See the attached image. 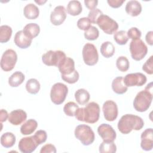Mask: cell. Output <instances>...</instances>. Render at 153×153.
Returning <instances> with one entry per match:
<instances>
[{
  "instance_id": "1",
  "label": "cell",
  "mask_w": 153,
  "mask_h": 153,
  "mask_svg": "<svg viewBox=\"0 0 153 153\" xmlns=\"http://www.w3.org/2000/svg\"><path fill=\"white\" fill-rule=\"evenodd\" d=\"M75 117L79 121L94 124L99 119V105L94 102H91L88 103L85 108H79L75 112Z\"/></svg>"
},
{
  "instance_id": "2",
  "label": "cell",
  "mask_w": 153,
  "mask_h": 153,
  "mask_svg": "<svg viewBox=\"0 0 153 153\" xmlns=\"http://www.w3.org/2000/svg\"><path fill=\"white\" fill-rule=\"evenodd\" d=\"M118 130L124 134L130 133L133 130H140L144 126V121L139 116L133 114L123 115L118 123Z\"/></svg>"
},
{
  "instance_id": "3",
  "label": "cell",
  "mask_w": 153,
  "mask_h": 153,
  "mask_svg": "<svg viewBox=\"0 0 153 153\" xmlns=\"http://www.w3.org/2000/svg\"><path fill=\"white\" fill-rule=\"evenodd\" d=\"M152 100V92L145 89L139 91L136 94L133 100V107L137 112H145L150 107Z\"/></svg>"
},
{
  "instance_id": "4",
  "label": "cell",
  "mask_w": 153,
  "mask_h": 153,
  "mask_svg": "<svg viewBox=\"0 0 153 153\" xmlns=\"http://www.w3.org/2000/svg\"><path fill=\"white\" fill-rule=\"evenodd\" d=\"M74 134L83 145L88 146L93 143L95 139L94 133L91 128L85 124H81L76 127Z\"/></svg>"
},
{
  "instance_id": "5",
  "label": "cell",
  "mask_w": 153,
  "mask_h": 153,
  "mask_svg": "<svg viewBox=\"0 0 153 153\" xmlns=\"http://www.w3.org/2000/svg\"><path fill=\"white\" fill-rule=\"evenodd\" d=\"M68 93L67 85L61 82L55 83L51 88L50 98L55 105H60L65 100Z\"/></svg>"
},
{
  "instance_id": "6",
  "label": "cell",
  "mask_w": 153,
  "mask_h": 153,
  "mask_svg": "<svg viewBox=\"0 0 153 153\" xmlns=\"http://www.w3.org/2000/svg\"><path fill=\"white\" fill-rule=\"evenodd\" d=\"M131 56L136 61L142 60L148 53V47L144 42L140 39L132 40L129 45Z\"/></svg>"
},
{
  "instance_id": "7",
  "label": "cell",
  "mask_w": 153,
  "mask_h": 153,
  "mask_svg": "<svg viewBox=\"0 0 153 153\" xmlns=\"http://www.w3.org/2000/svg\"><path fill=\"white\" fill-rule=\"evenodd\" d=\"M66 57L65 53L61 50H49L42 55V61L47 66L58 67Z\"/></svg>"
},
{
  "instance_id": "8",
  "label": "cell",
  "mask_w": 153,
  "mask_h": 153,
  "mask_svg": "<svg viewBox=\"0 0 153 153\" xmlns=\"http://www.w3.org/2000/svg\"><path fill=\"white\" fill-rule=\"evenodd\" d=\"M96 24L105 33L108 35L115 33L118 29L117 22L108 16L103 14L99 17Z\"/></svg>"
},
{
  "instance_id": "9",
  "label": "cell",
  "mask_w": 153,
  "mask_h": 153,
  "mask_svg": "<svg viewBox=\"0 0 153 153\" xmlns=\"http://www.w3.org/2000/svg\"><path fill=\"white\" fill-rule=\"evenodd\" d=\"M83 60L88 66L95 65L99 60V54L95 45L91 43H86L82 48Z\"/></svg>"
},
{
  "instance_id": "10",
  "label": "cell",
  "mask_w": 153,
  "mask_h": 153,
  "mask_svg": "<svg viewBox=\"0 0 153 153\" xmlns=\"http://www.w3.org/2000/svg\"><path fill=\"white\" fill-rule=\"evenodd\" d=\"M17 60L16 52L12 49L5 50L1 59V68L5 72L11 71L14 68Z\"/></svg>"
},
{
  "instance_id": "11",
  "label": "cell",
  "mask_w": 153,
  "mask_h": 153,
  "mask_svg": "<svg viewBox=\"0 0 153 153\" xmlns=\"http://www.w3.org/2000/svg\"><path fill=\"white\" fill-rule=\"evenodd\" d=\"M147 81L146 76L142 73L136 72L127 74L123 78V81L126 86L140 87L144 85Z\"/></svg>"
},
{
  "instance_id": "12",
  "label": "cell",
  "mask_w": 153,
  "mask_h": 153,
  "mask_svg": "<svg viewBox=\"0 0 153 153\" xmlns=\"http://www.w3.org/2000/svg\"><path fill=\"white\" fill-rule=\"evenodd\" d=\"M104 118L108 121H114L118 117V111L117 103L111 100H106L102 106Z\"/></svg>"
},
{
  "instance_id": "13",
  "label": "cell",
  "mask_w": 153,
  "mask_h": 153,
  "mask_svg": "<svg viewBox=\"0 0 153 153\" xmlns=\"http://www.w3.org/2000/svg\"><path fill=\"white\" fill-rule=\"evenodd\" d=\"M97 133L104 142H114L117 137L115 130L108 124H100L97 128Z\"/></svg>"
},
{
  "instance_id": "14",
  "label": "cell",
  "mask_w": 153,
  "mask_h": 153,
  "mask_svg": "<svg viewBox=\"0 0 153 153\" xmlns=\"http://www.w3.org/2000/svg\"><path fill=\"white\" fill-rule=\"evenodd\" d=\"M62 5H59L54 8L50 14V22L54 26L62 25L66 18V11Z\"/></svg>"
},
{
  "instance_id": "15",
  "label": "cell",
  "mask_w": 153,
  "mask_h": 153,
  "mask_svg": "<svg viewBox=\"0 0 153 153\" xmlns=\"http://www.w3.org/2000/svg\"><path fill=\"white\" fill-rule=\"evenodd\" d=\"M38 146L33 136L22 137L18 145L19 150L23 153H31L36 149Z\"/></svg>"
},
{
  "instance_id": "16",
  "label": "cell",
  "mask_w": 153,
  "mask_h": 153,
  "mask_svg": "<svg viewBox=\"0 0 153 153\" xmlns=\"http://www.w3.org/2000/svg\"><path fill=\"white\" fill-rule=\"evenodd\" d=\"M140 146L146 151L152 150L153 148V131L152 128L145 130L141 134Z\"/></svg>"
},
{
  "instance_id": "17",
  "label": "cell",
  "mask_w": 153,
  "mask_h": 153,
  "mask_svg": "<svg viewBox=\"0 0 153 153\" xmlns=\"http://www.w3.org/2000/svg\"><path fill=\"white\" fill-rule=\"evenodd\" d=\"M27 118L26 112L22 109H16L11 111L8 116V121L13 125L19 126Z\"/></svg>"
},
{
  "instance_id": "18",
  "label": "cell",
  "mask_w": 153,
  "mask_h": 153,
  "mask_svg": "<svg viewBox=\"0 0 153 153\" xmlns=\"http://www.w3.org/2000/svg\"><path fill=\"white\" fill-rule=\"evenodd\" d=\"M57 68H59L61 75H70L75 70L74 60L71 57H66L62 62L60 63Z\"/></svg>"
},
{
  "instance_id": "19",
  "label": "cell",
  "mask_w": 153,
  "mask_h": 153,
  "mask_svg": "<svg viewBox=\"0 0 153 153\" xmlns=\"http://www.w3.org/2000/svg\"><path fill=\"white\" fill-rule=\"evenodd\" d=\"M14 41L18 47L22 49H25L30 47L32 39L28 38L23 30H19L15 34Z\"/></svg>"
},
{
  "instance_id": "20",
  "label": "cell",
  "mask_w": 153,
  "mask_h": 153,
  "mask_svg": "<svg viewBox=\"0 0 153 153\" xmlns=\"http://www.w3.org/2000/svg\"><path fill=\"white\" fill-rule=\"evenodd\" d=\"M125 10L126 12L130 16L132 17H136L142 12V5L137 1H129L126 4Z\"/></svg>"
},
{
  "instance_id": "21",
  "label": "cell",
  "mask_w": 153,
  "mask_h": 153,
  "mask_svg": "<svg viewBox=\"0 0 153 153\" xmlns=\"http://www.w3.org/2000/svg\"><path fill=\"white\" fill-rule=\"evenodd\" d=\"M112 88L114 92L118 94H123L128 90V87L124 83L123 76H117L113 79Z\"/></svg>"
},
{
  "instance_id": "22",
  "label": "cell",
  "mask_w": 153,
  "mask_h": 153,
  "mask_svg": "<svg viewBox=\"0 0 153 153\" xmlns=\"http://www.w3.org/2000/svg\"><path fill=\"white\" fill-rule=\"evenodd\" d=\"M23 14L26 19L29 20H34L38 17L39 10L37 6L33 4H28L24 7Z\"/></svg>"
},
{
  "instance_id": "23",
  "label": "cell",
  "mask_w": 153,
  "mask_h": 153,
  "mask_svg": "<svg viewBox=\"0 0 153 153\" xmlns=\"http://www.w3.org/2000/svg\"><path fill=\"white\" fill-rule=\"evenodd\" d=\"M37 127V121L33 119H29L22 125L20 132L23 135H29L35 131Z\"/></svg>"
},
{
  "instance_id": "24",
  "label": "cell",
  "mask_w": 153,
  "mask_h": 153,
  "mask_svg": "<svg viewBox=\"0 0 153 153\" xmlns=\"http://www.w3.org/2000/svg\"><path fill=\"white\" fill-rule=\"evenodd\" d=\"M23 31L28 38L33 39L39 35L40 32V27L36 23H30L24 27Z\"/></svg>"
},
{
  "instance_id": "25",
  "label": "cell",
  "mask_w": 153,
  "mask_h": 153,
  "mask_svg": "<svg viewBox=\"0 0 153 153\" xmlns=\"http://www.w3.org/2000/svg\"><path fill=\"white\" fill-rule=\"evenodd\" d=\"M82 5L79 1H69L66 7L67 13L72 16L79 15L82 12Z\"/></svg>"
},
{
  "instance_id": "26",
  "label": "cell",
  "mask_w": 153,
  "mask_h": 153,
  "mask_svg": "<svg viewBox=\"0 0 153 153\" xmlns=\"http://www.w3.org/2000/svg\"><path fill=\"white\" fill-rule=\"evenodd\" d=\"M90 93L84 88L77 90L75 93V99L79 105H85L90 100Z\"/></svg>"
},
{
  "instance_id": "27",
  "label": "cell",
  "mask_w": 153,
  "mask_h": 153,
  "mask_svg": "<svg viewBox=\"0 0 153 153\" xmlns=\"http://www.w3.org/2000/svg\"><path fill=\"white\" fill-rule=\"evenodd\" d=\"M16 141L15 135L11 132H6L1 136V143L2 146L9 148L14 146Z\"/></svg>"
},
{
  "instance_id": "28",
  "label": "cell",
  "mask_w": 153,
  "mask_h": 153,
  "mask_svg": "<svg viewBox=\"0 0 153 153\" xmlns=\"http://www.w3.org/2000/svg\"><path fill=\"white\" fill-rule=\"evenodd\" d=\"M25 79V75L22 72L16 71L9 77L8 84L11 87H17L23 82Z\"/></svg>"
},
{
  "instance_id": "29",
  "label": "cell",
  "mask_w": 153,
  "mask_h": 153,
  "mask_svg": "<svg viewBox=\"0 0 153 153\" xmlns=\"http://www.w3.org/2000/svg\"><path fill=\"white\" fill-rule=\"evenodd\" d=\"M100 53L105 58H109L112 57L115 51L114 45L110 41H105L103 42L100 46Z\"/></svg>"
},
{
  "instance_id": "30",
  "label": "cell",
  "mask_w": 153,
  "mask_h": 153,
  "mask_svg": "<svg viewBox=\"0 0 153 153\" xmlns=\"http://www.w3.org/2000/svg\"><path fill=\"white\" fill-rule=\"evenodd\" d=\"M40 84L39 81L35 78H30L26 82V91L32 94H37L40 90Z\"/></svg>"
},
{
  "instance_id": "31",
  "label": "cell",
  "mask_w": 153,
  "mask_h": 153,
  "mask_svg": "<svg viewBox=\"0 0 153 153\" xmlns=\"http://www.w3.org/2000/svg\"><path fill=\"white\" fill-rule=\"evenodd\" d=\"M12 35V29L8 25H2L0 27V42H7Z\"/></svg>"
},
{
  "instance_id": "32",
  "label": "cell",
  "mask_w": 153,
  "mask_h": 153,
  "mask_svg": "<svg viewBox=\"0 0 153 153\" xmlns=\"http://www.w3.org/2000/svg\"><path fill=\"white\" fill-rule=\"evenodd\" d=\"M100 153H115L117 151V146L114 142H104L103 141L99 148Z\"/></svg>"
},
{
  "instance_id": "33",
  "label": "cell",
  "mask_w": 153,
  "mask_h": 153,
  "mask_svg": "<svg viewBox=\"0 0 153 153\" xmlns=\"http://www.w3.org/2000/svg\"><path fill=\"white\" fill-rule=\"evenodd\" d=\"M114 39L117 44L120 45L126 44L128 40L127 32L125 30H120L114 34Z\"/></svg>"
},
{
  "instance_id": "34",
  "label": "cell",
  "mask_w": 153,
  "mask_h": 153,
  "mask_svg": "<svg viewBox=\"0 0 153 153\" xmlns=\"http://www.w3.org/2000/svg\"><path fill=\"white\" fill-rule=\"evenodd\" d=\"M116 66L121 72H126L128 71L130 67V63L128 59L125 56H120L117 59Z\"/></svg>"
},
{
  "instance_id": "35",
  "label": "cell",
  "mask_w": 153,
  "mask_h": 153,
  "mask_svg": "<svg viewBox=\"0 0 153 153\" xmlns=\"http://www.w3.org/2000/svg\"><path fill=\"white\" fill-rule=\"evenodd\" d=\"M84 37L88 41H94L98 38L99 36V31L97 27L91 26L87 30L84 32Z\"/></svg>"
},
{
  "instance_id": "36",
  "label": "cell",
  "mask_w": 153,
  "mask_h": 153,
  "mask_svg": "<svg viewBox=\"0 0 153 153\" xmlns=\"http://www.w3.org/2000/svg\"><path fill=\"white\" fill-rule=\"evenodd\" d=\"M78 108L79 106L76 103L74 102H69L65 105L63 107V111L66 115L69 117H74Z\"/></svg>"
},
{
  "instance_id": "37",
  "label": "cell",
  "mask_w": 153,
  "mask_h": 153,
  "mask_svg": "<svg viewBox=\"0 0 153 153\" xmlns=\"http://www.w3.org/2000/svg\"><path fill=\"white\" fill-rule=\"evenodd\" d=\"M34 139L38 145L44 143L47 138V134L45 130H39L36 131V133L33 136Z\"/></svg>"
},
{
  "instance_id": "38",
  "label": "cell",
  "mask_w": 153,
  "mask_h": 153,
  "mask_svg": "<svg viewBox=\"0 0 153 153\" xmlns=\"http://www.w3.org/2000/svg\"><path fill=\"white\" fill-rule=\"evenodd\" d=\"M79 75L76 70H75V71L70 75H61L62 79L64 81L69 84H74L79 79Z\"/></svg>"
},
{
  "instance_id": "39",
  "label": "cell",
  "mask_w": 153,
  "mask_h": 153,
  "mask_svg": "<svg viewBox=\"0 0 153 153\" xmlns=\"http://www.w3.org/2000/svg\"><path fill=\"white\" fill-rule=\"evenodd\" d=\"M91 26V22L88 17L80 18L77 22V27L82 30H87Z\"/></svg>"
},
{
  "instance_id": "40",
  "label": "cell",
  "mask_w": 153,
  "mask_h": 153,
  "mask_svg": "<svg viewBox=\"0 0 153 153\" xmlns=\"http://www.w3.org/2000/svg\"><path fill=\"white\" fill-rule=\"evenodd\" d=\"M128 38L131 39L132 40H136L140 39L142 35L140 30L136 27H132L128 29L127 32Z\"/></svg>"
},
{
  "instance_id": "41",
  "label": "cell",
  "mask_w": 153,
  "mask_h": 153,
  "mask_svg": "<svg viewBox=\"0 0 153 153\" xmlns=\"http://www.w3.org/2000/svg\"><path fill=\"white\" fill-rule=\"evenodd\" d=\"M103 14L102 11L99 8H94L89 11L88 18L90 19L91 23H96V22L99 18V17Z\"/></svg>"
},
{
  "instance_id": "42",
  "label": "cell",
  "mask_w": 153,
  "mask_h": 153,
  "mask_svg": "<svg viewBox=\"0 0 153 153\" xmlns=\"http://www.w3.org/2000/svg\"><path fill=\"white\" fill-rule=\"evenodd\" d=\"M153 56H151L142 66V70L149 75L153 74Z\"/></svg>"
},
{
  "instance_id": "43",
  "label": "cell",
  "mask_w": 153,
  "mask_h": 153,
  "mask_svg": "<svg viewBox=\"0 0 153 153\" xmlns=\"http://www.w3.org/2000/svg\"><path fill=\"white\" fill-rule=\"evenodd\" d=\"M56 148L54 145L48 143L44 145L39 152L40 153H56Z\"/></svg>"
},
{
  "instance_id": "44",
  "label": "cell",
  "mask_w": 153,
  "mask_h": 153,
  "mask_svg": "<svg viewBox=\"0 0 153 153\" xmlns=\"http://www.w3.org/2000/svg\"><path fill=\"white\" fill-rule=\"evenodd\" d=\"M125 2V0H108L107 2L110 7L114 8H117L120 7Z\"/></svg>"
},
{
  "instance_id": "45",
  "label": "cell",
  "mask_w": 153,
  "mask_h": 153,
  "mask_svg": "<svg viewBox=\"0 0 153 153\" xmlns=\"http://www.w3.org/2000/svg\"><path fill=\"white\" fill-rule=\"evenodd\" d=\"M84 4L88 9L91 10L94 8H96V7L98 4V1H97V0H85Z\"/></svg>"
},
{
  "instance_id": "46",
  "label": "cell",
  "mask_w": 153,
  "mask_h": 153,
  "mask_svg": "<svg viewBox=\"0 0 153 153\" xmlns=\"http://www.w3.org/2000/svg\"><path fill=\"white\" fill-rule=\"evenodd\" d=\"M0 120H1V122H4L5 121L7 118H8V116L9 115L8 114L7 111L5 109H1V112H0Z\"/></svg>"
},
{
  "instance_id": "47",
  "label": "cell",
  "mask_w": 153,
  "mask_h": 153,
  "mask_svg": "<svg viewBox=\"0 0 153 153\" xmlns=\"http://www.w3.org/2000/svg\"><path fill=\"white\" fill-rule=\"evenodd\" d=\"M152 36H153V32L152 31H149L148 32L145 36V39L148 44L149 45L152 46L153 45V42H152Z\"/></svg>"
},
{
  "instance_id": "48",
  "label": "cell",
  "mask_w": 153,
  "mask_h": 153,
  "mask_svg": "<svg viewBox=\"0 0 153 153\" xmlns=\"http://www.w3.org/2000/svg\"><path fill=\"white\" fill-rule=\"evenodd\" d=\"M35 2L36 3H37V4H38L39 5H43L45 2H46V1H35Z\"/></svg>"
}]
</instances>
